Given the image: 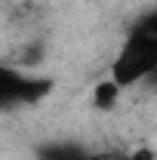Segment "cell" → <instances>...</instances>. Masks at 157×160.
Instances as JSON below:
<instances>
[{
  "instance_id": "1",
  "label": "cell",
  "mask_w": 157,
  "mask_h": 160,
  "mask_svg": "<svg viewBox=\"0 0 157 160\" xmlns=\"http://www.w3.org/2000/svg\"><path fill=\"white\" fill-rule=\"evenodd\" d=\"M154 68H157V37H151L142 28H133L123 49L117 52V59L111 65V77L120 86H133L139 80L151 77Z\"/></svg>"
},
{
  "instance_id": "2",
  "label": "cell",
  "mask_w": 157,
  "mask_h": 160,
  "mask_svg": "<svg viewBox=\"0 0 157 160\" xmlns=\"http://www.w3.org/2000/svg\"><path fill=\"white\" fill-rule=\"evenodd\" d=\"M56 89V80L49 77H28L16 68H0V105H40Z\"/></svg>"
},
{
  "instance_id": "3",
  "label": "cell",
  "mask_w": 157,
  "mask_h": 160,
  "mask_svg": "<svg viewBox=\"0 0 157 160\" xmlns=\"http://www.w3.org/2000/svg\"><path fill=\"white\" fill-rule=\"evenodd\" d=\"M120 86L114 77H108V80H99L96 83V89H93V108H99V111H111L114 105H117L120 99Z\"/></svg>"
},
{
  "instance_id": "4",
  "label": "cell",
  "mask_w": 157,
  "mask_h": 160,
  "mask_svg": "<svg viewBox=\"0 0 157 160\" xmlns=\"http://www.w3.org/2000/svg\"><path fill=\"white\" fill-rule=\"evenodd\" d=\"M86 154L80 145H68V142H53V145H43L37 151V160H80Z\"/></svg>"
},
{
  "instance_id": "5",
  "label": "cell",
  "mask_w": 157,
  "mask_h": 160,
  "mask_svg": "<svg viewBox=\"0 0 157 160\" xmlns=\"http://www.w3.org/2000/svg\"><path fill=\"white\" fill-rule=\"evenodd\" d=\"M43 52H46V46H43V40H34V43H28L25 49H22V65L25 68H34L43 62Z\"/></svg>"
},
{
  "instance_id": "6",
  "label": "cell",
  "mask_w": 157,
  "mask_h": 160,
  "mask_svg": "<svg viewBox=\"0 0 157 160\" xmlns=\"http://www.w3.org/2000/svg\"><path fill=\"white\" fill-rule=\"evenodd\" d=\"M136 28L148 31L151 37H157V9H154V12H148V16H142V19L136 22Z\"/></svg>"
},
{
  "instance_id": "7",
  "label": "cell",
  "mask_w": 157,
  "mask_h": 160,
  "mask_svg": "<svg viewBox=\"0 0 157 160\" xmlns=\"http://www.w3.org/2000/svg\"><path fill=\"white\" fill-rule=\"evenodd\" d=\"M129 160H157L154 148H136V151H129Z\"/></svg>"
},
{
  "instance_id": "8",
  "label": "cell",
  "mask_w": 157,
  "mask_h": 160,
  "mask_svg": "<svg viewBox=\"0 0 157 160\" xmlns=\"http://www.w3.org/2000/svg\"><path fill=\"white\" fill-rule=\"evenodd\" d=\"M80 160H111V154H83Z\"/></svg>"
},
{
  "instance_id": "9",
  "label": "cell",
  "mask_w": 157,
  "mask_h": 160,
  "mask_svg": "<svg viewBox=\"0 0 157 160\" xmlns=\"http://www.w3.org/2000/svg\"><path fill=\"white\" fill-rule=\"evenodd\" d=\"M148 80H151V83H154V86H157V68H154V74H151V77H148Z\"/></svg>"
}]
</instances>
